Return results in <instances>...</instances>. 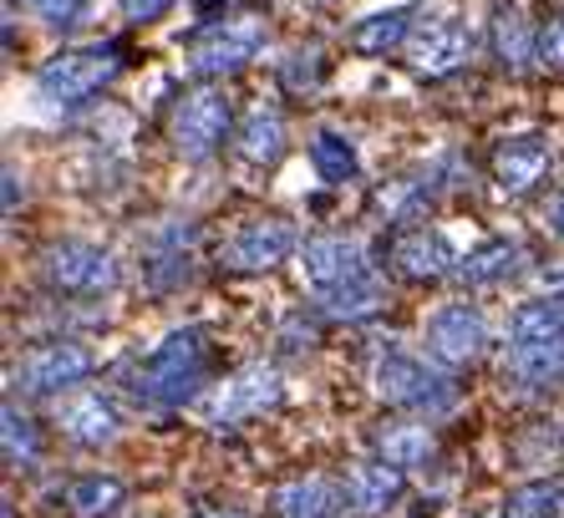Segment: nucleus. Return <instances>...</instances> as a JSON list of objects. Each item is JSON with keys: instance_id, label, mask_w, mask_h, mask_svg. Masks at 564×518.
<instances>
[{"instance_id": "nucleus-1", "label": "nucleus", "mask_w": 564, "mask_h": 518, "mask_svg": "<svg viewBox=\"0 0 564 518\" xmlns=\"http://www.w3.org/2000/svg\"><path fill=\"white\" fill-rule=\"evenodd\" d=\"M209 381V341L204 331H173L163 336L143 361L132 366V391L148 407H184L198 397V387Z\"/></svg>"}, {"instance_id": "nucleus-2", "label": "nucleus", "mask_w": 564, "mask_h": 518, "mask_svg": "<svg viewBox=\"0 0 564 518\" xmlns=\"http://www.w3.org/2000/svg\"><path fill=\"white\" fill-rule=\"evenodd\" d=\"M118 72H122V46L118 41H97V46L62 52L56 62L41 66L36 102L46 107V112H77L87 97H97L102 87H112Z\"/></svg>"}, {"instance_id": "nucleus-3", "label": "nucleus", "mask_w": 564, "mask_h": 518, "mask_svg": "<svg viewBox=\"0 0 564 518\" xmlns=\"http://www.w3.org/2000/svg\"><path fill=\"white\" fill-rule=\"evenodd\" d=\"M264 46H270V15L239 11L229 21H214L209 31H198L194 46H188V72L194 77H235Z\"/></svg>"}, {"instance_id": "nucleus-4", "label": "nucleus", "mask_w": 564, "mask_h": 518, "mask_svg": "<svg viewBox=\"0 0 564 518\" xmlns=\"http://www.w3.org/2000/svg\"><path fill=\"white\" fill-rule=\"evenodd\" d=\"M371 381H377V397L381 402L402 407V412H447V407L458 402V387L447 381L437 366L417 361V356H408V350H387L377 361V371H371Z\"/></svg>"}, {"instance_id": "nucleus-5", "label": "nucleus", "mask_w": 564, "mask_h": 518, "mask_svg": "<svg viewBox=\"0 0 564 518\" xmlns=\"http://www.w3.org/2000/svg\"><path fill=\"white\" fill-rule=\"evenodd\" d=\"M280 397H285V381H280L275 366H239L235 376H224L219 387L204 397V422H214V428H239V422H250V417L270 412V407H280Z\"/></svg>"}, {"instance_id": "nucleus-6", "label": "nucleus", "mask_w": 564, "mask_h": 518, "mask_svg": "<svg viewBox=\"0 0 564 518\" xmlns=\"http://www.w3.org/2000/svg\"><path fill=\"white\" fill-rule=\"evenodd\" d=\"M41 274H46V285L56 295H107V290L118 285V259L107 255L102 245H87V239H62L41 255Z\"/></svg>"}, {"instance_id": "nucleus-7", "label": "nucleus", "mask_w": 564, "mask_h": 518, "mask_svg": "<svg viewBox=\"0 0 564 518\" xmlns=\"http://www.w3.org/2000/svg\"><path fill=\"white\" fill-rule=\"evenodd\" d=\"M229 122H235V107H229V97L214 87H198L188 91L184 102L173 107V148L184 158H194V163H204V158L219 153V143L229 138Z\"/></svg>"}, {"instance_id": "nucleus-8", "label": "nucleus", "mask_w": 564, "mask_h": 518, "mask_svg": "<svg viewBox=\"0 0 564 518\" xmlns=\"http://www.w3.org/2000/svg\"><path fill=\"white\" fill-rule=\"evenodd\" d=\"M97 366V356L82 341H41L36 350L21 356L15 366V387L31 391V397H62L72 391L77 381H87Z\"/></svg>"}, {"instance_id": "nucleus-9", "label": "nucleus", "mask_w": 564, "mask_h": 518, "mask_svg": "<svg viewBox=\"0 0 564 518\" xmlns=\"http://www.w3.org/2000/svg\"><path fill=\"white\" fill-rule=\"evenodd\" d=\"M422 341H427V356H433L437 366L458 371V366H473L488 350V321H484V311H478V305L453 300V305H443V311L427 315Z\"/></svg>"}, {"instance_id": "nucleus-10", "label": "nucleus", "mask_w": 564, "mask_h": 518, "mask_svg": "<svg viewBox=\"0 0 564 518\" xmlns=\"http://www.w3.org/2000/svg\"><path fill=\"white\" fill-rule=\"evenodd\" d=\"M387 259L402 280H417V285H433V280H447L458 274L463 259L453 255V245L443 239V229H427V224H408V229L392 234L387 245Z\"/></svg>"}, {"instance_id": "nucleus-11", "label": "nucleus", "mask_w": 564, "mask_h": 518, "mask_svg": "<svg viewBox=\"0 0 564 518\" xmlns=\"http://www.w3.org/2000/svg\"><path fill=\"white\" fill-rule=\"evenodd\" d=\"M301 270L315 295H330V290H341V285H351V280H361V274H371V259H367V249L356 245V239H346V234H315L301 249Z\"/></svg>"}, {"instance_id": "nucleus-12", "label": "nucleus", "mask_w": 564, "mask_h": 518, "mask_svg": "<svg viewBox=\"0 0 564 518\" xmlns=\"http://www.w3.org/2000/svg\"><path fill=\"white\" fill-rule=\"evenodd\" d=\"M473 56V31L458 15H437L408 41V66L417 77H447Z\"/></svg>"}, {"instance_id": "nucleus-13", "label": "nucleus", "mask_w": 564, "mask_h": 518, "mask_svg": "<svg viewBox=\"0 0 564 518\" xmlns=\"http://www.w3.org/2000/svg\"><path fill=\"white\" fill-rule=\"evenodd\" d=\"M550 169H554V153L544 143V132H519V138H503L494 148V183L509 198L534 194L539 183L550 179Z\"/></svg>"}, {"instance_id": "nucleus-14", "label": "nucleus", "mask_w": 564, "mask_h": 518, "mask_svg": "<svg viewBox=\"0 0 564 518\" xmlns=\"http://www.w3.org/2000/svg\"><path fill=\"white\" fill-rule=\"evenodd\" d=\"M290 249H295V229H290L285 219H275V214H264V219H250L245 229L224 245V265L239 274H260V270H275L280 259H290Z\"/></svg>"}, {"instance_id": "nucleus-15", "label": "nucleus", "mask_w": 564, "mask_h": 518, "mask_svg": "<svg viewBox=\"0 0 564 518\" xmlns=\"http://www.w3.org/2000/svg\"><path fill=\"white\" fill-rule=\"evenodd\" d=\"M402 498V467H392L387 457H367L346 473V508L361 518H377Z\"/></svg>"}, {"instance_id": "nucleus-16", "label": "nucleus", "mask_w": 564, "mask_h": 518, "mask_svg": "<svg viewBox=\"0 0 564 518\" xmlns=\"http://www.w3.org/2000/svg\"><path fill=\"white\" fill-rule=\"evenodd\" d=\"M56 422L82 447H102V442L118 438V412H112V402L102 391H77V397L56 402Z\"/></svg>"}, {"instance_id": "nucleus-17", "label": "nucleus", "mask_w": 564, "mask_h": 518, "mask_svg": "<svg viewBox=\"0 0 564 518\" xmlns=\"http://www.w3.org/2000/svg\"><path fill=\"white\" fill-rule=\"evenodd\" d=\"M235 153L250 169H275L280 158H285V117H280V107H270V102L250 107V117H245V128L235 138Z\"/></svg>"}, {"instance_id": "nucleus-18", "label": "nucleus", "mask_w": 564, "mask_h": 518, "mask_svg": "<svg viewBox=\"0 0 564 518\" xmlns=\"http://www.w3.org/2000/svg\"><path fill=\"white\" fill-rule=\"evenodd\" d=\"M503 376H513L519 387H550V381H560L564 376V336L560 341H509Z\"/></svg>"}, {"instance_id": "nucleus-19", "label": "nucleus", "mask_w": 564, "mask_h": 518, "mask_svg": "<svg viewBox=\"0 0 564 518\" xmlns=\"http://www.w3.org/2000/svg\"><path fill=\"white\" fill-rule=\"evenodd\" d=\"M346 508V488L326 478H295L275 488V514L280 518H336Z\"/></svg>"}, {"instance_id": "nucleus-20", "label": "nucleus", "mask_w": 564, "mask_h": 518, "mask_svg": "<svg viewBox=\"0 0 564 518\" xmlns=\"http://www.w3.org/2000/svg\"><path fill=\"white\" fill-rule=\"evenodd\" d=\"M377 453L387 457L392 467L412 473V467L433 463L437 438H433V428H422V422H387V428L377 432Z\"/></svg>"}, {"instance_id": "nucleus-21", "label": "nucleus", "mask_w": 564, "mask_h": 518, "mask_svg": "<svg viewBox=\"0 0 564 518\" xmlns=\"http://www.w3.org/2000/svg\"><path fill=\"white\" fill-rule=\"evenodd\" d=\"M408 41H412V11H402V6L397 11H377L351 26V46L361 56H387L397 46H408Z\"/></svg>"}, {"instance_id": "nucleus-22", "label": "nucleus", "mask_w": 564, "mask_h": 518, "mask_svg": "<svg viewBox=\"0 0 564 518\" xmlns=\"http://www.w3.org/2000/svg\"><path fill=\"white\" fill-rule=\"evenodd\" d=\"M564 336V290L524 300L509 315V341H560Z\"/></svg>"}, {"instance_id": "nucleus-23", "label": "nucleus", "mask_w": 564, "mask_h": 518, "mask_svg": "<svg viewBox=\"0 0 564 518\" xmlns=\"http://www.w3.org/2000/svg\"><path fill=\"white\" fill-rule=\"evenodd\" d=\"M539 52V31H529V21L513 6H503L494 15V56H499L503 72H524Z\"/></svg>"}, {"instance_id": "nucleus-24", "label": "nucleus", "mask_w": 564, "mask_h": 518, "mask_svg": "<svg viewBox=\"0 0 564 518\" xmlns=\"http://www.w3.org/2000/svg\"><path fill=\"white\" fill-rule=\"evenodd\" d=\"M513 270H519V245L513 239H488L458 265V280L463 285H499Z\"/></svg>"}, {"instance_id": "nucleus-25", "label": "nucleus", "mask_w": 564, "mask_h": 518, "mask_svg": "<svg viewBox=\"0 0 564 518\" xmlns=\"http://www.w3.org/2000/svg\"><path fill=\"white\" fill-rule=\"evenodd\" d=\"M321 305H326V315H336V321H371V315L387 305V290H381L377 270H371V274H361V280H351V285L321 295Z\"/></svg>"}, {"instance_id": "nucleus-26", "label": "nucleus", "mask_w": 564, "mask_h": 518, "mask_svg": "<svg viewBox=\"0 0 564 518\" xmlns=\"http://www.w3.org/2000/svg\"><path fill=\"white\" fill-rule=\"evenodd\" d=\"M0 453H6V463L11 467H36V457H41V432H36V422H31L21 407H6L0 412Z\"/></svg>"}, {"instance_id": "nucleus-27", "label": "nucleus", "mask_w": 564, "mask_h": 518, "mask_svg": "<svg viewBox=\"0 0 564 518\" xmlns=\"http://www.w3.org/2000/svg\"><path fill=\"white\" fill-rule=\"evenodd\" d=\"M499 518H564V483H524V488H513L503 498Z\"/></svg>"}, {"instance_id": "nucleus-28", "label": "nucleus", "mask_w": 564, "mask_h": 518, "mask_svg": "<svg viewBox=\"0 0 564 518\" xmlns=\"http://www.w3.org/2000/svg\"><path fill=\"white\" fill-rule=\"evenodd\" d=\"M311 163H315V173H321L326 183H346V179H356V169H361L356 143L346 138V132H315Z\"/></svg>"}, {"instance_id": "nucleus-29", "label": "nucleus", "mask_w": 564, "mask_h": 518, "mask_svg": "<svg viewBox=\"0 0 564 518\" xmlns=\"http://www.w3.org/2000/svg\"><path fill=\"white\" fill-rule=\"evenodd\" d=\"M118 504H122V483L102 478V473L77 478L72 488H66V508H72L77 518H107V514H118Z\"/></svg>"}, {"instance_id": "nucleus-30", "label": "nucleus", "mask_w": 564, "mask_h": 518, "mask_svg": "<svg viewBox=\"0 0 564 518\" xmlns=\"http://www.w3.org/2000/svg\"><path fill=\"white\" fill-rule=\"evenodd\" d=\"M534 66H539V72H550V77H564V11H560V15H550V21L539 26Z\"/></svg>"}, {"instance_id": "nucleus-31", "label": "nucleus", "mask_w": 564, "mask_h": 518, "mask_svg": "<svg viewBox=\"0 0 564 518\" xmlns=\"http://www.w3.org/2000/svg\"><path fill=\"white\" fill-rule=\"evenodd\" d=\"M26 6L41 15V21H46V26H72L87 0H26Z\"/></svg>"}, {"instance_id": "nucleus-32", "label": "nucleus", "mask_w": 564, "mask_h": 518, "mask_svg": "<svg viewBox=\"0 0 564 518\" xmlns=\"http://www.w3.org/2000/svg\"><path fill=\"white\" fill-rule=\"evenodd\" d=\"M321 82V52H295L290 56V66H285V87H315Z\"/></svg>"}, {"instance_id": "nucleus-33", "label": "nucleus", "mask_w": 564, "mask_h": 518, "mask_svg": "<svg viewBox=\"0 0 564 518\" xmlns=\"http://www.w3.org/2000/svg\"><path fill=\"white\" fill-rule=\"evenodd\" d=\"M118 6H122V15H128V21H138V26H143V21H158L173 0H118Z\"/></svg>"}, {"instance_id": "nucleus-34", "label": "nucleus", "mask_w": 564, "mask_h": 518, "mask_svg": "<svg viewBox=\"0 0 564 518\" xmlns=\"http://www.w3.org/2000/svg\"><path fill=\"white\" fill-rule=\"evenodd\" d=\"M550 224H554V234H560V239H564V194L550 204Z\"/></svg>"}, {"instance_id": "nucleus-35", "label": "nucleus", "mask_w": 564, "mask_h": 518, "mask_svg": "<svg viewBox=\"0 0 564 518\" xmlns=\"http://www.w3.org/2000/svg\"><path fill=\"white\" fill-rule=\"evenodd\" d=\"M198 518H245V514H235V508H209V514H198Z\"/></svg>"}]
</instances>
